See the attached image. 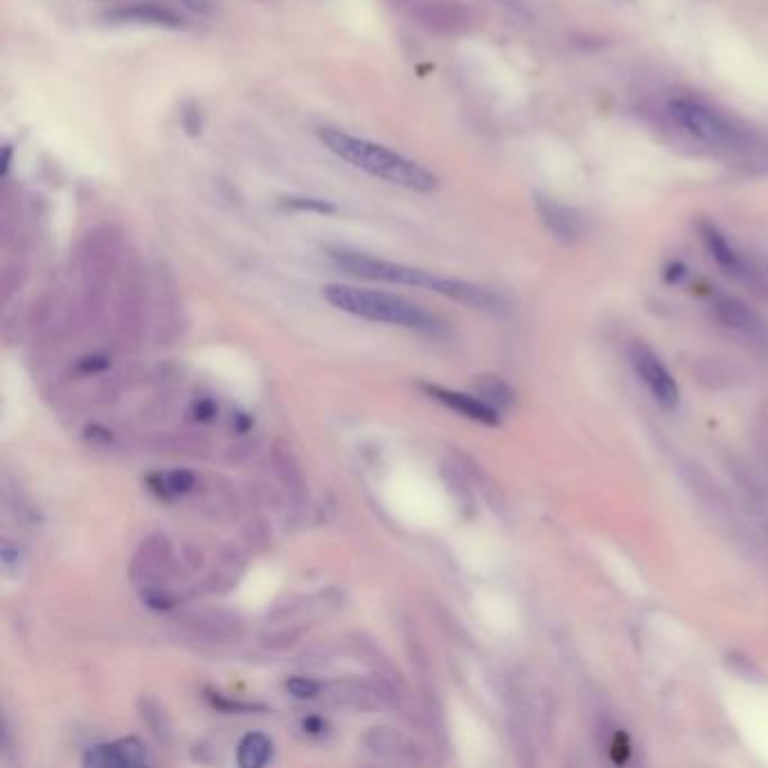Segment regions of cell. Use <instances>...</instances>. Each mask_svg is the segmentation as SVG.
<instances>
[{"label": "cell", "instance_id": "obj_9", "mask_svg": "<svg viewBox=\"0 0 768 768\" xmlns=\"http://www.w3.org/2000/svg\"><path fill=\"white\" fill-rule=\"evenodd\" d=\"M699 235H701L705 250H708L710 257L714 262H717V266L723 273L730 275V278H735V280L748 278L750 269H748L746 260L737 253V248L730 244L728 237L723 235V232L714 226L712 221L699 223Z\"/></svg>", "mask_w": 768, "mask_h": 768}, {"label": "cell", "instance_id": "obj_18", "mask_svg": "<svg viewBox=\"0 0 768 768\" xmlns=\"http://www.w3.org/2000/svg\"><path fill=\"white\" fill-rule=\"evenodd\" d=\"M685 275H687L685 264H681V262H672V264L667 266V271H665V280H667V282H672V284H678V282H683V280H685Z\"/></svg>", "mask_w": 768, "mask_h": 768}, {"label": "cell", "instance_id": "obj_1", "mask_svg": "<svg viewBox=\"0 0 768 768\" xmlns=\"http://www.w3.org/2000/svg\"><path fill=\"white\" fill-rule=\"evenodd\" d=\"M332 260L336 264V269L350 273L354 278L435 291L455 302H462V305L485 309V311L503 309V298H500L498 293L467 280L446 278V275L415 269V266H408V264H397L390 260H381V257L363 255V253H350V250H336V253H332Z\"/></svg>", "mask_w": 768, "mask_h": 768}, {"label": "cell", "instance_id": "obj_3", "mask_svg": "<svg viewBox=\"0 0 768 768\" xmlns=\"http://www.w3.org/2000/svg\"><path fill=\"white\" fill-rule=\"evenodd\" d=\"M323 296L329 305L345 311V314L368 318L374 323L399 325L426 336H440L446 329L442 320L431 311L386 291L350 287V284H329L323 289Z\"/></svg>", "mask_w": 768, "mask_h": 768}, {"label": "cell", "instance_id": "obj_11", "mask_svg": "<svg viewBox=\"0 0 768 768\" xmlns=\"http://www.w3.org/2000/svg\"><path fill=\"white\" fill-rule=\"evenodd\" d=\"M714 314H717L721 325H726L737 334H744L748 338H762L766 334L762 318L737 298H730V296L717 298V302H714Z\"/></svg>", "mask_w": 768, "mask_h": 768}, {"label": "cell", "instance_id": "obj_10", "mask_svg": "<svg viewBox=\"0 0 768 768\" xmlns=\"http://www.w3.org/2000/svg\"><path fill=\"white\" fill-rule=\"evenodd\" d=\"M424 390L431 395L433 399L440 401L446 408H451L453 413H458L467 419H473V422L485 424V426H498L500 415L494 406H489L485 399H476L464 395V392H455L442 386H424Z\"/></svg>", "mask_w": 768, "mask_h": 768}, {"label": "cell", "instance_id": "obj_4", "mask_svg": "<svg viewBox=\"0 0 768 768\" xmlns=\"http://www.w3.org/2000/svg\"><path fill=\"white\" fill-rule=\"evenodd\" d=\"M669 113L692 138L701 140L703 145L721 149H746L750 145V133L746 127H741L728 115L703 102L674 100L669 104Z\"/></svg>", "mask_w": 768, "mask_h": 768}, {"label": "cell", "instance_id": "obj_17", "mask_svg": "<svg viewBox=\"0 0 768 768\" xmlns=\"http://www.w3.org/2000/svg\"><path fill=\"white\" fill-rule=\"evenodd\" d=\"M289 208H298V210H316V212H334L332 203L318 201V199H287Z\"/></svg>", "mask_w": 768, "mask_h": 768}, {"label": "cell", "instance_id": "obj_13", "mask_svg": "<svg viewBox=\"0 0 768 768\" xmlns=\"http://www.w3.org/2000/svg\"><path fill=\"white\" fill-rule=\"evenodd\" d=\"M118 19L122 21H138V23H154V25H169L176 28L181 19L167 7H160L156 3H138L129 7V10H120Z\"/></svg>", "mask_w": 768, "mask_h": 768}, {"label": "cell", "instance_id": "obj_19", "mask_svg": "<svg viewBox=\"0 0 768 768\" xmlns=\"http://www.w3.org/2000/svg\"><path fill=\"white\" fill-rule=\"evenodd\" d=\"M305 730H309L311 735H318V732L325 730V721L318 719V717H311L305 721Z\"/></svg>", "mask_w": 768, "mask_h": 768}, {"label": "cell", "instance_id": "obj_15", "mask_svg": "<svg viewBox=\"0 0 768 768\" xmlns=\"http://www.w3.org/2000/svg\"><path fill=\"white\" fill-rule=\"evenodd\" d=\"M158 478L160 480L151 478V485H158V491L163 496H183L194 485V476L190 471H169Z\"/></svg>", "mask_w": 768, "mask_h": 768}, {"label": "cell", "instance_id": "obj_6", "mask_svg": "<svg viewBox=\"0 0 768 768\" xmlns=\"http://www.w3.org/2000/svg\"><path fill=\"white\" fill-rule=\"evenodd\" d=\"M629 356L636 370L638 379L645 383L649 395L654 397L660 406L676 408L678 406V386L672 374H669L667 365L658 359L656 352L647 347L645 343H633L629 347Z\"/></svg>", "mask_w": 768, "mask_h": 768}, {"label": "cell", "instance_id": "obj_7", "mask_svg": "<svg viewBox=\"0 0 768 768\" xmlns=\"http://www.w3.org/2000/svg\"><path fill=\"white\" fill-rule=\"evenodd\" d=\"M534 208H537L543 226L559 244L575 246L582 239V217L573 208L546 194H534Z\"/></svg>", "mask_w": 768, "mask_h": 768}, {"label": "cell", "instance_id": "obj_16", "mask_svg": "<svg viewBox=\"0 0 768 768\" xmlns=\"http://www.w3.org/2000/svg\"><path fill=\"white\" fill-rule=\"evenodd\" d=\"M287 690L296 696V699H314V696L320 692V685L311 678L305 676H293L287 681Z\"/></svg>", "mask_w": 768, "mask_h": 768}, {"label": "cell", "instance_id": "obj_5", "mask_svg": "<svg viewBox=\"0 0 768 768\" xmlns=\"http://www.w3.org/2000/svg\"><path fill=\"white\" fill-rule=\"evenodd\" d=\"M415 21L440 37H460L473 25V12L462 0H417Z\"/></svg>", "mask_w": 768, "mask_h": 768}, {"label": "cell", "instance_id": "obj_14", "mask_svg": "<svg viewBox=\"0 0 768 768\" xmlns=\"http://www.w3.org/2000/svg\"><path fill=\"white\" fill-rule=\"evenodd\" d=\"M478 388H480L482 397H485L487 404H489V406H494L496 410L512 406L514 392L509 390L507 383H503L500 379H494V377L480 379V381H478Z\"/></svg>", "mask_w": 768, "mask_h": 768}, {"label": "cell", "instance_id": "obj_12", "mask_svg": "<svg viewBox=\"0 0 768 768\" xmlns=\"http://www.w3.org/2000/svg\"><path fill=\"white\" fill-rule=\"evenodd\" d=\"M273 744L264 732H248L237 748V762L244 768H262L269 764Z\"/></svg>", "mask_w": 768, "mask_h": 768}, {"label": "cell", "instance_id": "obj_8", "mask_svg": "<svg viewBox=\"0 0 768 768\" xmlns=\"http://www.w3.org/2000/svg\"><path fill=\"white\" fill-rule=\"evenodd\" d=\"M149 764L147 748L138 739H120L113 744L95 746L86 753L84 766L88 768H127Z\"/></svg>", "mask_w": 768, "mask_h": 768}, {"label": "cell", "instance_id": "obj_2", "mask_svg": "<svg viewBox=\"0 0 768 768\" xmlns=\"http://www.w3.org/2000/svg\"><path fill=\"white\" fill-rule=\"evenodd\" d=\"M318 138L334 156L345 160V163H350L356 169H361L365 174L381 178V181L415 192H433L437 187L435 174L428 172L424 165H419L415 160L401 156L388 147L377 145V142L356 138L352 133H345L334 127L318 129Z\"/></svg>", "mask_w": 768, "mask_h": 768}]
</instances>
